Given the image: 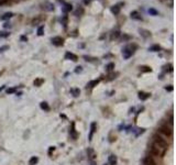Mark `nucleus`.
<instances>
[{
  "label": "nucleus",
  "mask_w": 176,
  "mask_h": 165,
  "mask_svg": "<svg viewBox=\"0 0 176 165\" xmlns=\"http://www.w3.org/2000/svg\"><path fill=\"white\" fill-rule=\"evenodd\" d=\"M153 139H154V144H156V145L160 146L161 149L165 150L167 148V142L165 141L162 136H160V135H157V134H156V135L153 136Z\"/></svg>",
  "instance_id": "f257e3e1"
},
{
  "label": "nucleus",
  "mask_w": 176,
  "mask_h": 165,
  "mask_svg": "<svg viewBox=\"0 0 176 165\" xmlns=\"http://www.w3.org/2000/svg\"><path fill=\"white\" fill-rule=\"evenodd\" d=\"M150 152H151V154L153 156H157V157L162 156L163 154H164V150L161 149L160 146H157L156 144H153V146L151 148V151Z\"/></svg>",
  "instance_id": "f03ea898"
},
{
  "label": "nucleus",
  "mask_w": 176,
  "mask_h": 165,
  "mask_svg": "<svg viewBox=\"0 0 176 165\" xmlns=\"http://www.w3.org/2000/svg\"><path fill=\"white\" fill-rule=\"evenodd\" d=\"M159 132H160L161 134H163V135L167 136V138H171V136H172V134H173L172 128H168L167 126H162V127H160Z\"/></svg>",
  "instance_id": "7ed1b4c3"
},
{
  "label": "nucleus",
  "mask_w": 176,
  "mask_h": 165,
  "mask_svg": "<svg viewBox=\"0 0 176 165\" xmlns=\"http://www.w3.org/2000/svg\"><path fill=\"white\" fill-rule=\"evenodd\" d=\"M134 51L132 50V46L131 45H129V46H126L122 51V54H123V57L124 58H129L130 56H132V54H133Z\"/></svg>",
  "instance_id": "20e7f679"
},
{
  "label": "nucleus",
  "mask_w": 176,
  "mask_h": 165,
  "mask_svg": "<svg viewBox=\"0 0 176 165\" xmlns=\"http://www.w3.org/2000/svg\"><path fill=\"white\" fill-rule=\"evenodd\" d=\"M51 41H52V43L55 46H61V45H63V43H64V39H62L61 36H55V37H53Z\"/></svg>",
  "instance_id": "39448f33"
},
{
  "label": "nucleus",
  "mask_w": 176,
  "mask_h": 165,
  "mask_svg": "<svg viewBox=\"0 0 176 165\" xmlns=\"http://www.w3.org/2000/svg\"><path fill=\"white\" fill-rule=\"evenodd\" d=\"M143 164L144 165H156V163H155V161L153 160L152 156H145L143 159Z\"/></svg>",
  "instance_id": "423d86ee"
},
{
  "label": "nucleus",
  "mask_w": 176,
  "mask_h": 165,
  "mask_svg": "<svg viewBox=\"0 0 176 165\" xmlns=\"http://www.w3.org/2000/svg\"><path fill=\"white\" fill-rule=\"evenodd\" d=\"M42 9L45 10V11H53V10H54V6H53V3H51V2H44V3L42 4Z\"/></svg>",
  "instance_id": "0eeeda50"
},
{
  "label": "nucleus",
  "mask_w": 176,
  "mask_h": 165,
  "mask_svg": "<svg viewBox=\"0 0 176 165\" xmlns=\"http://www.w3.org/2000/svg\"><path fill=\"white\" fill-rule=\"evenodd\" d=\"M96 132V122H93L90 124V132H89V135H88V141L90 142L91 139H93L94 133Z\"/></svg>",
  "instance_id": "6e6552de"
},
{
  "label": "nucleus",
  "mask_w": 176,
  "mask_h": 165,
  "mask_svg": "<svg viewBox=\"0 0 176 165\" xmlns=\"http://www.w3.org/2000/svg\"><path fill=\"white\" fill-rule=\"evenodd\" d=\"M65 58H66V60H72V61H74V62H76V61L78 60L77 55H75L74 53H70V52H66Z\"/></svg>",
  "instance_id": "1a4fd4ad"
},
{
  "label": "nucleus",
  "mask_w": 176,
  "mask_h": 165,
  "mask_svg": "<svg viewBox=\"0 0 176 165\" xmlns=\"http://www.w3.org/2000/svg\"><path fill=\"white\" fill-rule=\"evenodd\" d=\"M117 162H118V160H117L116 155H113V154L109 155V157H108V164L109 165H117Z\"/></svg>",
  "instance_id": "9d476101"
},
{
  "label": "nucleus",
  "mask_w": 176,
  "mask_h": 165,
  "mask_svg": "<svg viewBox=\"0 0 176 165\" xmlns=\"http://www.w3.org/2000/svg\"><path fill=\"white\" fill-rule=\"evenodd\" d=\"M150 97V94L149 93H144V91H140L139 93V99L140 100H146L147 98Z\"/></svg>",
  "instance_id": "9b49d317"
},
{
  "label": "nucleus",
  "mask_w": 176,
  "mask_h": 165,
  "mask_svg": "<svg viewBox=\"0 0 176 165\" xmlns=\"http://www.w3.org/2000/svg\"><path fill=\"white\" fill-rule=\"evenodd\" d=\"M40 108L42 109V110H45V111L50 110V106H48L47 102H45V101H42V102L40 103Z\"/></svg>",
  "instance_id": "f8f14e48"
},
{
  "label": "nucleus",
  "mask_w": 176,
  "mask_h": 165,
  "mask_svg": "<svg viewBox=\"0 0 176 165\" xmlns=\"http://www.w3.org/2000/svg\"><path fill=\"white\" fill-rule=\"evenodd\" d=\"M70 93H72V95L74 97H78L80 94V90H79V88H72V89H70Z\"/></svg>",
  "instance_id": "ddd939ff"
},
{
  "label": "nucleus",
  "mask_w": 176,
  "mask_h": 165,
  "mask_svg": "<svg viewBox=\"0 0 176 165\" xmlns=\"http://www.w3.org/2000/svg\"><path fill=\"white\" fill-rule=\"evenodd\" d=\"M110 10H111V12H112L113 14H118L119 12H120V7L116 4V6H112Z\"/></svg>",
  "instance_id": "4468645a"
},
{
  "label": "nucleus",
  "mask_w": 176,
  "mask_h": 165,
  "mask_svg": "<svg viewBox=\"0 0 176 165\" xmlns=\"http://www.w3.org/2000/svg\"><path fill=\"white\" fill-rule=\"evenodd\" d=\"M37 162H39L37 156H32L31 159H30V161H29V165H35Z\"/></svg>",
  "instance_id": "2eb2a0df"
},
{
  "label": "nucleus",
  "mask_w": 176,
  "mask_h": 165,
  "mask_svg": "<svg viewBox=\"0 0 176 165\" xmlns=\"http://www.w3.org/2000/svg\"><path fill=\"white\" fill-rule=\"evenodd\" d=\"M119 35H120V32H119V31H114V32H112V34H111V36H110V40H111V41H113V40L118 39Z\"/></svg>",
  "instance_id": "dca6fc26"
},
{
  "label": "nucleus",
  "mask_w": 176,
  "mask_h": 165,
  "mask_svg": "<svg viewBox=\"0 0 176 165\" xmlns=\"http://www.w3.org/2000/svg\"><path fill=\"white\" fill-rule=\"evenodd\" d=\"M13 17V13L12 12H7V13H4L3 16L1 17V20H7V19H10V18Z\"/></svg>",
  "instance_id": "f3484780"
},
{
  "label": "nucleus",
  "mask_w": 176,
  "mask_h": 165,
  "mask_svg": "<svg viewBox=\"0 0 176 165\" xmlns=\"http://www.w3.org/2000/svg\"><path fill=\"white\" fill-rule=\"evenodd\" d=\"M131 18H132V19H137V20H142V18L139 16V13H138L137 11L131 12Z\"/></svg>",
  "instance_id": "a211bd4d"
},
{
  "label": "nucleus",
  "mask_w": 176,
  "mask_h": 165,
  "mask_svg": "<svg viewBox=\"0 0 176 165\" xmlns=\"http://www.w3.org/2000/svg\"><path fill=\"white\" fill-rule=\"evenodd\" d=\"M98 83H99V79H96V80H93V82H90L87 85V88H93V87H95V86L98 85Z\"/></svg>",
  "instance_id": "6ab92c4d"
},
{
  "label": "nucleus",
  "mask_w": 176,
  "mask_h": 165,
  "mask_svg": "<svg viewBox=\"0 0 176 165\" xmlns=\"http://www.w3.org/2000/svg\"><path fill=\"white\" fill-rule=\"evenodd\" d=\"M74 126H75V124L72 123V130H70V135H72V136H73V139H74V140H75V139L77 138V133H76V132H75V129H74Z\"/></svg>",
  "instance_id": "aec40b11"
},
{
  "label": "nucleus",
  "mask_w": 176,
  "mask_h": 165,
  "mask_svg": "<svg viewBox=\"0 0 176 165\" xmlns=\"http://www.w3.org/2000/svg\"><path fill=\"white\" fill-rule=\"evenodd\" d=\"M73 8H72V4L70 3H65V6H64V8H63V11L64 12H67V11H70Z\"/></svg>",
  "instance_id": "412c9836"
},
{
  "label": "nucleus",
  "mask_w": 176,
  "mask_h": 165,
  "mask_svg": "<svg viewBox=\"0 0 176 165\" xmlns=\"http://www.w3.org/2000/svg\"><path fill=\"white\" fill-rule=\"evenodd\" d=\"M160 50H161L160 45H153V46H151L149 49V51H151V52H157V51H160Z\"/></svg>",
  "instance_id": "4be33fe9"
},
{
  "label": "nucleus",
  "mask_w": 176,
  "mask_h": 165,
  "mask_svg": "<svg viewBox=\"0 0 176 165\" xmlns=\"http://www.w3.org/2000/svg\"><path fill=\"white\" fill-rule=\"evenodd\" d=\"M149 13L151 14V16H157V14H159V11H156L154 8H150L149 9Z\"/></svg>",
  "instance_id": "5701e85b"
},
{
  "label": "nucleus",
  "mask_w": 176,
  "mask_h": 165,
  "mask_svg": "<svg viewBox=\"0 0 176 165\" xmlns=\"http://www.w3.org/2000/svg\"><path fill=\"white\" fill-rule=\"evenodd\" d=\"M17 89H18V87H13V88H8V89L6 90V93H7V94H9V95H10V94H13V93H16V91H17Z\"/></svg>",
  "instance_id": "b1692460"
},
{
  "label": "nucleus",
  "mask_w": 176,
  "mask_h": 165,
  "mask_svg": "<svg viewBox=\"0 0 176 165\" xmlns=\"http://www.w3.org/2000/svg\"><path fill=\"white\" fill-rule=\"evenodd\" d=\"M106 68H107V70H109V72H110V70H112L114 68V64H113V63H109V64L106 66Z\"/></svg>",
  "instance_id": "393cba45"
},
{
  "label": "nucleus",
  "mask_w": 176,
  "mask_h": 165,
  "mask_svg": "<svg viewBox=\"0 0 176 165\" xmlns=\"http://www.w3.org/2000/svg\"><path fill=\"white\" fill-rule=\"evenodd\" d=\"M43 30H44V27H43V25H41V27L39 28V29H37V35H43Z\"/></svg>",
  "instance_id": "a878e982"
},
{
  "label": "nucleus",
  "mask_w": 176,
  "mask_h": 165,
  "mask_svg": "<svg viewBox=\"0 0 176 165\" xmlns=\"http://www.w3.org/2000/svg\"><path fill=\"white\" fill-rule=\"evenodd\" d=\"M84 58H85L86 61H89V62H94V61L97 60L96 57H90V56H87V55H85V56H84Z\"/></svg>",
  "instance_id": "bb28decb"
},
{
  "label": "nucleus",
  "mask_w": 176,
  "mask_h": 165,
  "mask_svg": "<svg viewBox=\"0 0 176 165\" xmlns=\"http://www.w3.org/2000/svg\"><path fill=\"white\" fill-rule=\"evenodd\" d=\"M83 12H84V10H83V9H81V8H80V9L78 8V9L75 11V16H76V17H78V14H81Z\"/></svg>",
  "instance_id": "cd10ccee"
},
{
  "label": "nucleus",
  "mask_w": 176,
  "mask_h": 165,
  "mask_svg": "<svg viewBox=\"0 0 176 165\" xmlns=\"http://www.w3.org/2000/svg\"><path fill=\"white\" fill-rule=\"evenodd\" d=\"M83 72V67H81V66H77V67H76V69H75V73H81Z\"/></svg>",
  "instance_id": "c85d7f7f"
},
{
  "label": "nucleus",
  "mask_w": 176,
  "mask_h": 165,
  "mask_svg": "<svg viewBox=\"0 0 176 165\" xmlns=\"http://www.w3.org/2000/svg\"><path fill=\"white\" fill-rule=\"evenodd\" d=\"M0 36H1V37H7V36H9V33L8 32H0Z\"/></svg>",
  "instance_id": "c756f323"
},
{
  "label": "nucleus",
  "mask_w": 176,
  "mask_h": 165,
  "mask_svg": "<svg viewBox=\"0 0 176 165\" xmlns=\"http://www.w3.org/2000/svg\"><path fill=\"white\" fill-rule=\"evenodd\" d=\"M42 83H43V79H37L36 82H34V85L35 86H40Z\"/></svg>",
  "instance_id": "7c9ffc66"
},
{
  "label": "nucleus",
  "mask_w": 176,
  "mask_h": 165,
  "mask_svg": "<svg viewBox=\"0 0 176 165\" xmlns=\"http://www.w3.org/2000/svg\"><path fill=\"white\" fill-rule=\"evenodd\" d=\"M123 40H130V36L129 35H124V36L122 37V41H123Z\"/></svg>",
  "instance_id": "2f4dec72"
},
{
  "label": "nucleus",
  "mask_w": 176,
  "mask_h": 165,
  "mask_svg": "<svg viewBox=\"0 0 176 165\" xmlns=\"http://www.w3.org/2000/svg\"><path fill=\"white\" fill-rule=\"evenodd\" d=\"M165 89L168 90V91H172L173 90V87H172V86H170V87H165Z\"/></svg>",
  "instance_id": "473e14b6"
},
{
  "label": "nucleus",
  "mask_w": 176,
  "mask_h": 165,
  "mask_svg": "<svg viewBox=\"0 0 176 165\" xmlns=\"http://www.w3.org/2000/svg\"><path fill=\"white\" fill-rule=\"evenodd\" d=\"M3 27H4V28H11V24H10V23H6V24L3 25Z\"/></svg>",
  "instance_id": "72a5a7b5"
},
{
  "label": "nucleus",
  "mask_w": 176,
  "mask_h": 165,
  "mask_svg": "<svg viewBox=\"0 0 176 165\" xmlns=\"http://www.w3.org/2000/svg\"><path fill=\"white\" fill-rule=\"evenodd\" d=\"M90 165H96V163H95L94 161H91V162H90Z\"/></svg>",
  "instance_id": "f704fd0d"
},
{
  "label": "nucleus",
  "mask_w": 176,
  "mask_h": 165,
  "mask_svg": "<svg viewBox=\"0 0 176 165\" xmlns=\"http://www.w3.org/2000/svg\"><path fill=\"white\" fill-rule=\"evenodd\" d=\"M3 88H4L3 86H2V87H0V90H2V89H3Z\"/></svg>",
  "instance_id": "c9c22d12"
},
{
  "label": "nucleus",
  "mask_w": 176,
  "mask_h": 165,
  "mask_svg": "<svg viewBox=\"0 0 176 165\" xmlns=\"http://www.w3.org/2000/svg\"><path fill=\"white\" fill-rule=\"evenodd\" d=\"M104 165H108V164H104Z\"/></svg>",
  "instance_id": "e433bc0d"
}]
</instances>
